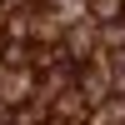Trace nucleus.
<instances>
[{
    "label": "nucleus",
    "instance_id": "f257e3e1",
    "mask_svg": "<svg viewBox=\"0 0 125 125\" xmlns=\"http://www.w3.org/2000/svg\"><path fill=\"white\" fill-rule=\"evenodd\" d=\"M90 20H100V25L125 20V0H90Z\"/></svg>",
    "mask_w": 125,
    "mask_h": 125
}]
</instances>
